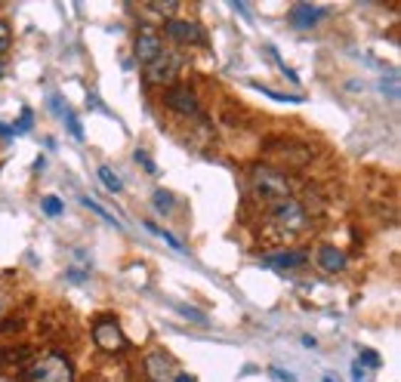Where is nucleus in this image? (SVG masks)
<instances>
[{
	"label": "nucleus",
	"instance_id": "nucleus-1",
	"mask_svg": "<svg viewBox=\"0 0 401 382\" xmlns=\"http://www.w3.org/2000/svg\"><path fill=\"white\" fill-rule=\"evenodd\" d=\"M250 185H254L256 198H263L266 203H281L291 198V179L281 170H272V166H254Z\"/></svg>",
	"mask_w": 401,
	"mask_h": 382
},
{
	"label": "nucleus",
	"instance_id": "nucleus-2",
	"mask_svg": "<svg viewBox=\"0 0 401 382\" xmlns=\"http://www.w3.org/2000/svg\"><path fill=\"white\" fill-rule=\"evenodd\" d=\"M22 376L28 382H74V370H71V361L65 355L50 351V355L31 361Z\"/></svg>",
	"mask_w": 401,
	"mask_h": 382
},
{
	"label": "nucleus",
	"instance_id": "nucleus-3",
	"mask_svg": "<svg viewBox=\"0 0 401 382\" xmlns=\"http://www.w3.org/2000/svg\"><path fill=\"white\" fill-rule=\"evenodd\" d=\"M309 222L312 219H309V213H306V207L293 198H287V201L272 207V226L287 231V235H300V231L309 228Z\"/></svg>",
	"mask_w": 401,
	"mask_h": 382
},
{
	"label": "nucleus",
	"instance_id": "nucleus-4",
	"mask_svg": "<svg viewBox=\"0 0 401 382\" xmlns=\"http://www.w3.org/2000/svg\"><path fill=\"white\" fill-rule=\"evenodd\" d=\"M93 342L105 351V355H120L127 349V336L120 333L118 321L111 314H102V318L93 321Z\"/></svg>",
	"mask_w": 401,
	"mask_h": 382
},
{
	"label": "nucleus",
	"instance_id": "nucleus-5",
	"mask_svg": "<svg viewBox=\"0 0 401 382\" xmlns=\"http://www.w3.org/2000/svg\"><path fill=\"white\" fill-rule=\"evenodd\" d=\"M182 71V55L164 50L152 65H145V83L152 87H164V83H173Z\"/></svg>",
	"mask_w": 401,
	"mask_h": 382
},
{
	"label": "nucleus",
	"instance_id": "nucleus-6",
	"mask_svg": "<svg viewBox=\"0 0 401 382\" xmlns=\"http://www.w3.org/2000/svg\"><path fill=\"white\" fill-rule=\"evenodd\" d=\"M164 105L179 111L182 117H201V105H198V96L189 90V87H170L164 92Z\"/></svg>",
	"mask_w": 401,
	"mask_h": 382
},
{
	"label": "nucleus",
	"instance_id": "nucleus-7",
	"mask_svg": "<svg viewBox=\"0 0 401 382\" xmlns=\"http://www.w3.org/2000/svg\"><path fill=\"white\" fill-rule=\"evenodd\" d=\"M133 53H136V59L142 62V65H152L157 55L164 53V41H161V34L155 31V28H139V34H136V43H133Z\"/></svg>",
	"mask_w": 401,
	"mask_h": 382
},
{
	"label": "nucleus",
	"instance_id": "nucleus-8",
	"mask_svg": "<svg viewBox=\"0 0 401 382\" xmlns=\"http://www.w3.org/2000/svg\"><path fill=\"white\" fill-rule=\"evenodd\" d=\"M167 34L173 37L176 43H204V34L198 22H185V18H167Z\"/></svg>",
	"mask_w": 401,
	"mask_h": 382
},
{
	"label": "nucleus",
	"instance_id": "nucleus-9",
	"mask_svg": "<svg viewBox=\"0 0 401 382\" xmlns=\"http://www.w3.org/2000/svg\"><path fill=\"white\" fill-rule=\"evenodd\" d=\"M34 361V349L31 346H4L0 349V367L4 370H22Z\"/></svg>",
	"mask_w": 401,
	"mask_h": 382
},
{
	"label": "nucleus",
	"instance_id": "nucleus-10",
	"mask_svg": "<svg viewBox=\"0 0 401 382\" xmlns=\"http://www.w3.org/2000/svg\"><path fill=\"white\" fill-rule=\"evenodd\" d=\"M324 16H328V9L312 6V4H293L291 6V25L300 28V31H306V28H315Z\"/></svg>",
	"mask_w": 401,
	"mask_h": 382
},
{
	"label": "nucleus",
	"instance_id": "nucleus-11",
	"mask_svg": "<svg viewBox=\"0 0 401 382\" xmlns=\"http://www.w3.org/2000/svg\"><path fill=\"white\" fill-rule=\"evenodd\" d=\"M318 265L324 268V272H330V275H337L346 268V253H343L340 247H330V244H324L318 250Z\"/></svg>",
	"mask_w": 401,
	"mask_h": 382
},
{
	"label": "nucleus",
	"instance_id": "nucleus-12",
	"mask_svg": "<svg viewBox=\"0 0 401 382\" xmlns=\"http://www.w3.org/2000/svg\"><path fill=\"white\" fill-rule=\"evenodd\" d=\"M145 370H148V376H152V382H170L176 376L170 370V361H167L164 355H157V351L145 355Z\"/></svg>",
	"mask_w": 401,
	"mask_h": 382
},
{
	"label": "nucleus",
	"instance_id": "nucleus-13",
	"mask_svg": "<svg viewBox=\"0 0 401 382\" xmlns=\"http://www.w3.org/2000/svg\"><path fill=\"white\" fill-rule=\"evenodd\" d=\"M306 262H309V256L300 253V250H291V253H272V256L263 259V265H269V268H300Z\"/></svg>",
	"mask_w": 401,
	"mask_h": 382
},
{
	"label": "nucleus",
	"instance_id": "nucleus-14",
	"mask_svg": "<svg viewBox=\"0 0 401 382\" xmlns=\"http://www.w3.org/2000/svg\"><path fill=\"white\" fill-rule=\"evenodd\" d=\"M96 176L102 179V185H105L108 191H120V189H124V182H120V176H118L115 170H111V166H99V170H96Z\"/></svg>",
	"mask_w": 401,
	"mask_h": 382
},
{
	"label": "nucleus",
	"instance_id": "nucleus-15",
	"mask_svg": "<svg viewBox=\"0 0 401 382\" xmlns=\"http://www.w3.org/2000/svg\"><path fill=\"white\" fill-rule=\"evenodd\" d=\"M80 203H83V207H90L93 213H96V216H102V219H105V222H108V226H115V228H120V222H118L115 216H111V213H108L105 207H99V203H96V201H93V198H80Z\"/></svg>",
	"mask_w": 401,
	"mask_h": 382
},
{
	"label": "nucleus",
	"instance_id": "nucleus-16",
	"mask_svg": "<svg viewBox=\"0 0 401 382\" xmlns=\"http://www.w3.org/2000/svg\"><path fill=\"white\" fill-rule=\"evenodd\" d=\"M155 207L161 210V213H170V210L176 207L173 194H170V191H164V189H157V191H155Z\"/></svg>",
	"mask_w": 401,
	"mask_h": 382
},
{
	"label": "nucleus",
	"instance_id": "nucleus-17",
	"mask_svg": "<svg viewBox=\"0 0 401 382\" xmlns=\"http://www.w3.org/2000/svg\"><path fill=\"white\" fill-rule=\"evenodd\" d=\"M176 312H179L182 318H189L192 324H201V327H204V324H207V314H204V312H198V309H189V305H176Z\"/></svg>",
	"mask_w": 401,
	"mask_h": 382
},
{
	"label": "nucleus",
	"instance_id": "nucleus-18",
	"mask_svg": "<svg viewBox=\"0 0 401 382\" xmlns=\"http://www.w3.org/2000/svg\"><path fill=\"white\" fill-rule=\"evenodd\" d=\"M254 90H259V92H266L269 99H275V102H303L300 96H284V92H275V90H269V87H263V83H250Z\"/></svg>",
	"mask_w": 401,
	"mask_h": 382
},
{
	"label": "nucleus",
	"instance_id": "nucleus-19",
	"mask_svg": "<svg viewBox=\"0 0 401 382\" xmlns=\"http://www.w3.org/2000/svg\"><path fill=\"white\" fill-rule=\"evenodd\" d=\"M145 228H148V231H155V235H161V238L167 240V244H170V247L176 250V253H182V250H185V247L179 244V240H176V238L170 235V231H164V228H157V226H152V222H145Z\"/></svg>",
	"mask_w": 401,
	"mask_h": 382
},
{
	"label": "nucleus",
	"instance_id": "nucleus-20",
	"mask_svg": "<svg viewBox=\"0 0 401 382\" xmlns=\"http://www.w3.org/2000/svg\"><path fill=\"white\" fill-rule=\"evenodd\" d=\"M9 43H13V28H9V22L0 18V53H6Z\"/></svg>",
	"mask_w": 401,
	"mask_h": 382
},
{
	"label": "nucleus",
	"instance_id": "nucleus-21",
	"mask_svg": "<svg viewBox=\"0 0 401 382\" xmlns=\"http://www.w3.org/2000/svg\"><path fill=\"white\" fill-rule=\"evenodd\" d=\"M28 129H31V108H22V117H19V124L13 127V133H28Z\"/></svg>",
	"mask_w": 401,
	"mask_h": 382
},
{
	"label": "nucleus",
	"instance_id": "nucleus-22",
	"mask_svg": "<svg viewBox=\"0 0 401 382\" xmlns=\"http://www.w3.org/2000/svg\"><path fill=\"white\" fill-rule=\"evenodd\" d=\"M133 157H136V164H142V166H145V170H148V176H157V166H155V161H152V157H148V154L142 152V148H139V152H136Z\"/></svg>",
	"mask_w": 401,
	"mask_h": 382
},
{
	"label": "nucleus",
	"instance_id": "nucleus-23",
	"mask_svg": "<svg viewBox=\"0 0 401 382\" xmlns=\"http://www.w3.org/2000/svg\"><path fill=\"white\" fill-rule=\"evenodd\" d=\"M43 213H46V216H59V213H62V201L59 198H43Z\"/></svg>",
	"mask_w": 401,
	"mask_h": 382
},
{
	"label": "nucleus",
	"instance_id": "nucleus-24",
	"mask_svg": "<svg viewBox=\"0 0 401 382\" xmlns=\"http://www.w3.org/2000/svg\"><path fill=\"white\" fill-rule=\"evenodd\" d=\"M358 364H361V367L368 364V367L377 370V367H380V355H377V351H368V349H365V351H361V358H358Z\"/></svg>",
	"mask_w": 401,
	"mask_h": 382
},
{
	"label": "nucleus",
	"instance_id": "nucleus-25",
	"mask_svg": "<svg viewBox=\"0 0 401 382\" xmlns=\"http://www.w3.org/2000/svg\"><path fill=\"white\" fill-rule=\"evenodd\" d=\"M65 117H68V129H71V136H74V139H83V129H80V124H78V117H74L71 111H65Z\"/></svg>",
	"mask_w": 401,
	"mask_h": 382
},
{
	"label": "nucleus",
	"instance_id": "nucleus-26",
	"mask_svg": "<svg viewBox=\"0 0 401 382\" xmlns=\"http://www.w3.org/2000/svg\"><path fill=\"white\" fill-rule=\"evenodd\" d=\"M155 13H161V16H173L176 13V4H152Z\"/></svg>",
	"mask_w": 401,
	"mask_h": 382
},
{
	"label": "nucleus",
	"instance_id": "nucleus-27",
	"mask_svg": "<svg viewBox=\"0 0 401 382\" xmlns=\"http://www.w3.org/2000/svg\"><path fill=\"white\" fill-rule=\"evenodd\" d=\"M269 373H272L278 382H296V376H291V373H284V370H278V367H269Z\"/></svg>",
	"mask_w": 401,
	"mask_h": 382
},
{
	"label": "nucleus",
	"instance_id": "nucleus-28",
	"mask_svg": "<svg viewBox=\"0 0 401 382\" xmlns=\"http://www.w3.org/2000/svg\"><path fill=\"white\" fill-rule=\"evenodd\" d=\"M173 382H194V376H189V373H176Z\"/></svg>",
	"mask_w": 401,
	"mask_h": 382
},
{
	"label": "nucleus",
	"instance_id": "nucleus-29",
	"mask_svg": "<svg viewBox=\"0 0 401 382\" xmlns=\"http://www.w3.org/2000/svg\"><path fill=\"white\" fill-rule=\"evenodd\" d=\"M68 277H71V281H83V275L78 272V268H71V272H68Z\"/></svg>",
	"mask_w": 401,
	"mask_h": 382
},
{
	"label": "nucleus",
	"instance_id": "nucleus-30",
	"mask_svg": "<svg viewBox=\"0 0 401 382\" xmlns=\"http://www.w3.org/2000/svg\"><path fill=\"white\" fill-rule=\"evenodd\" d=\"M0 136H13V127H6V124H0Z\"/></svg>",
	"mask_w": 401,
	"mask_h": 382
},
{
	"label": "nucleus",
	"instance_id": "nucleus-31",
	"mask_svg": "<svg viewBox=\"0 0 401 382\" xmlns=\"http://www.w3.org/2000/svg\"><path fill=\"white\" fill-rule=\"evenodd\" d=\"M0 74H4V68H0Z\"/></svg>",
	"mask_w": 401,
	"mask_h": 382
}]
</instances>
